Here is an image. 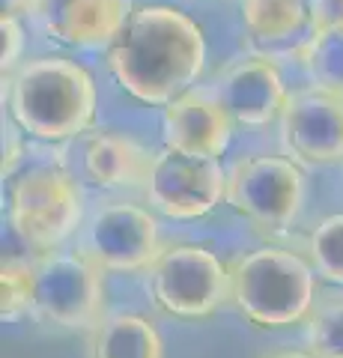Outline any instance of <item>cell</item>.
I'll return each instance as SVG.
<instances>
[{
    "mask_svg": "<svg viewBox=\"0 0 343 358\" xmlns=\"http://www.w3.org/2000/svg\"><path fill=\"white\" fill-rule=\"evenodd\" d=\"M206 33L170 3H147L108 48V72L126 96L147 108H168L206 72Z\"/></svg>",
    "mask_w": 343,
    "mask_h": 358,
    "instance_id": "6da1fadb",
    "label": "cell"
},
{
    "mask_svg": "<svg viewBox=\"0 0 343 358\" xmlns=\"http://www.w3.org/2000/svg\"><path fill=\"white\" fill-rule=\"evenodd\" d=\"M9 120L33 141L63 143L87 138L98 114V87L84 63L60 54L24 57L3 78Z\"/></svg>",
    "mask_w": 343,
    "mask_h": 358,
    "instance_id": "7a4b0ae2",
    "label": "cell"
},
{
    "mask_svg": "<svg viewBox=\"0 0 343 358\" xmlns=\"http://www.w3.org/2000/svg\"><path fill=\"white\" fill-rule=\"evenodd\" d=\"M316 301L319 275L307 254L260 245L230 260V305L254 329L281 331L307 322Z\"/></svg>",
    "mask_w": 343,
    "mask_h": 358,
    "instance_id": "3957f363",
    "label": "cell"
},
{
    "mask_svg": "<svg viewBox=\"0 0 343 358\" xmlns=\"http://www.w3.org/2000/svg\"><path fill=\"white\" fill-rule=\"evenodd\" d=\"M87 212L81 182L60 164H33L9 185V224L36 254L57 251L78 236Z\"/></svg>",
    "mask_w": 343,
    "mask_h": 358,
    "instance_id": "277c9868",
    "label": "cell"
},
{
    "mask_svg": "<svg viewBox=\"0 0 343 358\" xmlns=\"http://www.w3.org/2000/svg\"><path fill=\"white\" fill-rule=\"evenodd\" d=\"M147 287L164 317L200 322L230 305V260L197 242L164 245L147 272Z\"/></svg>",
    "mask_w": 343,
    "mask_h": 358,
    "instance_id": "5b68a950",
    "label": "cell"
},
{
    "mask_svg": "<svg viewBox=\"0 0 343 358\" xmlns=\"http://www.w3.org/2000/svg\"><path fill=\"white\" fill-rule=\"evenodd\" d=\"M307 200L305 167L290 155L254 152L227 167V206L263 233H286Z\"/></svg>",
    "mask_w": 343,
    "mask_h": 358,
    "instance_id": "8992f818",
    "label": "cell"
},
{
    "mask_svg": "<svg viewBox=\"0 0 343 358\" xmlns=\"http://www.w3.org/2000/svg\"><path fill=\"white\" fill-rule=\"evenodd\" d=\"M33 317L66 331H90L105 317V268L84 251H45L33 257Z\"/></svg>",
    "mask_w": 343,
    "mask_h": 358,
    "instance_id": "52a82bcc",
    "label": "cell"
},
{
    "mask_svg": "<svg viewBox=\"0 0 343 358\" xmlns=\"http://www.w3.org/2000/svg\"><path fill=\"white\" fill-rule=\"evenodd\" d=\"M161 248L164 242L156 212L123 197L102 200L87 212L78 245V251H84L98 268L123 275L147 272Z\"/></svg>",
    "mask_w": 343,
    "mask_h": 358,
    "instance_id": "ba28073f",
    "label": "cell"
},
{
    "mask_svg": "<svg viewBox=\"0 0 343 358\" xmlns=\"http://www.w3.org/2000/svg\"><path fill=\"white\" fill-rule=\"evenodd\" d=\"M140 192L149 209L159 215L173 221H197L227 203V171L218 162L188 159L161 150L152 159Z\"/></svg>",
    "mask_w": 343,
    "mask_h": 358,
    "instance_id": "9c48e42d",
    "label": "cell"
},
{
    "mask_svg": "<svg viewBox=\"0 0 343 358\" xmlns=\"http://www.w3.org/2000/svg\"><path fill=\"white\" fill-rule=\"evenodd\" d=\"M284 155L302 167L343 164V99L316 87L290 96L281 114Z\"/></svg>",
    "mask_w": 343,
    "mask_h": 358,
    "instance_id": "30bf717a",
    "label": "cell"
},
{
    "mask_svg": "<svg viewBox=\"0 0 343 358\" xmlns=\"http://www.w3.org/2000/svg\"><path fill=\"white\" fill-rule=\"evenodd\" d=\"M212 93L239 129H265L281 122L293 96L281 66L265 54H248L227 63L215 78Z\"/></svg>",
    "mask_w": 343,
    "mask_h": 358,
    "instance_id": "8fae6325",
    "label": "cell"
},
{
    "mask_svg": "<svg viewBox=\"0 0 343 358\" xmlns=\"http://www.w3.org/2000/svg\"><path fill=\"white\" fill-rule=\"evenodd\" d=\"M233 120L212 90H188L161 110V143L164 150L188 159L218 162L233 141Z\"/></svg>",
    "mask_w": 343,
    "mask_h": 358,
    "instance_id": "7c38bea8",
    "label": "cell"
},
{
    "mask_svg": "<svg viewBox=\"0 0 343 358\" xmlns=\"http://www.w3.org/2000/svg\"><path fill=\"white\" fill-rule=\"evenodd\" d=\"M135 9V0H39L33 21L66 48L102 51L117 42Z\"/></svg>",
    "mask_w": 343,
    "mask_h": 358,
    "instance_id": "4fadbf2b",
    "label": "cell"
},
{
    "mask_svg": "<svg viewBox=\"0 0 343 358\" xmlns=\"http://www.w3.org/2000/svg\"><path fill=\"white\" fill-rule=\"evenodd\" d=\"M156 152L138 138L123 131H93L81 147V173L90 185L105 192H131L143 188Z\"/></svg>",
    "mask_w": 343,
    "mask_h": 358,
    "instance_id": "5bb4252c",
    "label": "cell"
},
{
    "mask_svg": "<svg viewBox=\"0 0 343 358\" xmlns=\"http://www.w3.org/2000/svg\"><path fill=\"white\" fill-rule=\"evenodd\" d=\"M87 358H164V338L143 313H105L87 331Z\"/></svg>",
    "mask_w": 343,
    "mask_h": 358,
    "instance_id": "9a60e30c",
    "label": "cell"
},
{
    "mask_svg": "<svg viewBox=\"0 0 343 358\" xmlns=\"http://www.w3.org/2000/svg\"><path fill=\"white\" fill-rule=\"evenodd\" d=\"M242 24L257 42H284L311 30V13L305 0H239Z\"/></svg>",
    "mask_w": 343,
    "mask_h": 358,
    "instance_id": "2e32d148",
    "label": "cell"
},
{
    "mask_svg": "<svg viewBox=\"0 0 343 358\" xmlns=\"http://www.w3.org/2000/svg\"><path fill=\"white\" fill-rule=\"evenodd\" d=\"M295 63L316 90L343 99V30L311 33L295 48Z\"/></svg>",
    "mask_w": 343,
    "mask_h": 358,
    "instance_id": "e0dca14e",
    "label": "cell"
},
{
    "mask_svg": "<svg viewBox=\"0 0 343 358\" xmlns=\"http://www.w3.org/2000/svg\"><path fill=\"white\" fill-rule=\"evenodd\" d=\"M305 254L316 268L319 281L331 287H343V212L326 215L307 233Z\"/></svg>",
    "mask_w": 343,
    "mask_h": 358,
    "instance_id": "ac0fdd59",
    "label": "cell"
},
{
    "mask_svg": "<svg viewBox=\"0 0 343 358\" xmlns=\"http://www.w3.org/2000/svg\"><path fill=\"white\" fill-rule=\"evenodd\" d=\"M33 289H36V272L33 260L24 257H3L0 266V313L3 322H18L33 313Z\"/></svg>",
    "mask_w": 343,
    "mask_h": 358,
    "instance_id": "d6986e66",
    "label": "cell"
},
{
    "mask_svg": "<svg viewBox=\"0 0 343 358\" xmlns=\"http://www.w3.org/2000/svg\"><path fill=\"white\" fill-rule=\"evenodd\" d=\"M307 350L319 358H343V293L319 296L307 317Z\"/></svg>",
    "mask_w": 343,
    "mask_h": 358,
    "instance_id": "ffe728a7",
    "label": "cell"
},
{
    "mask_svg": "<svg viewBox=\"0 0 343 358\" xmlns=\"http://www.w3.org/2000/svg\"><path fill=\"white\" fill-rule=\"evenodd\" d=\"M0 36H3L0 60H3V78H6L24 63V27H21V18L13 15L0 18Z\"/></svg>",
    "mask_w": 343,
    "mask_h": 358,
    "instance_id": "44dd1931",
    "label": "cell"
},
{
    "mask_svg": "<svg viewBox=\"0 0 343 358\" xmlns=\"http://www.w3.org/2000/svg\"><path fill=\"white\" fill-rule=\"evenodd\" d=\"M311 33L343 30V0H307Z\"/></svg>",
    "mask_w": 343,
    "mask_h": 358,
    "instance_id": "7402d4cb",
    "label": "cell"
},
{
    "mask_svg": "<svg viewBox=\"0 0 343 358\" xmlns=\"http://www.w3.org/2000/svg\"><path fill=\"white\" fill-rule=\"evenodd\" d=\"M18 134H24L15 122L3 126V179L15 176V167L21 162V147H18Z\"/></svg>",
    "mask_w": 343,
    "mask_h": 358,
    "instance_id": "603a6c76",
    "label": "cell"
},
{
    "mask_svg": "<svg viewBox=\"0 0 343 358\" xmlns=\"http://www.w3.org/2000/svg\"><path fill=\"white\" fill-rule=\"evenodd\" d=\"M39 0H3V15L13 18H33L36 15Z\"/></svg>",
    "mask_w": 343,
    "mask_h": 358,
    "instance_id": "cb8c5ba5",
    "label": "cell"
},
{
    "mask_svg": "<svg viewBox=\"0 0 343 358\" xmlns=\"http://www.w3.org/2000/svg\"><path fill=\"white\" fill-rule=\"evenodd\" d=\"M260 358H319L311 350H275V352H265Z\"/></svg>",
    "mask_w": 343,
    "mask_h": 358,
    "instance_id": "d4e9b609",
    "label": "cell"
}]
</instances>
